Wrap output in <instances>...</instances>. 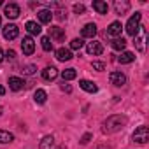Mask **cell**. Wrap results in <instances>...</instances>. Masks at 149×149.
Instances as JSON below:
<instances>
[{"label":"cell","mask_w":149,"mask_h":149,"mask_svg":"<svg viewBox=\"0 0 149 149\" xmlns=\"http://www.w3.org/2000/svg\"><path fill=\"white\" fill-rule=\"evenodd\" d=\"M58 77V70L54 68V67H46L44 70H42V79H46V81H54Z\"/></svg>","instance_id":"e0dca14e"},{"label":"cell","mask_w":149,"mask_h":149,"mask_svg":"<svg viewBox=\"0 0 149 149\" xmlns=\"http://www.w3.org/2000/svg\"><path fill=\"white\" fill-rule=\"evenodd\" d=\"M25 28H26V32L32 33V35H39V33L42 32V28H40V25H39L37 21H26Z\"/></svg>","instance_id":"ac0fdd59"},{"label":"cell","mask_w":149,"mask_h":149,"mask_svg":"<svg viewBox=\"0 0 149 149\" xmlns=\"http://www.w3.org/2000/svg\"><path fill=\"white\" fill-rule=\"evenodd\" d=\"M49 39H54L56 42H61V40H65V30L63 28H60V26H51L49 28Z\"/></svg>","instance_id":"7c38bea8"},{"label":"cell","mask_w":149,"mask_h":149,"mask_svg":"<svg viewBox=\"0 0 149 149\" xmlns=\"http://www.w3.org/2000/svg\"><path fill=\"white\" fill-rule=\"evenodd\" d=\"M0 26H2V19H0Z\"/></svg>","instance_id":"f35d334b"},{"label":"cell","mask_w":149,"mask_h":149,"mask_svg":"<svg viewBox=\"0 0 149 149\" xmlns=\"http://www.w3.org/2000/svg\"><path fill=\"white\" fill-rule=\"evenodd\" d=\"M83 39H74L72 42H70V49H74V51H77V49H81L83 47Z\"/></svg>","instance_id":"83f0119b"},{"label":"cell","mask_w":149,"mask_h":149,"mask_svg":"<svg viewBox=\"0 0 149 149\" xmlns=\"http://www.w3.org/2000/svg\"><path fill=\"white\" fill-rule=\"evenodd\" d=\"M139 32H140V35H139V33L135 35L133 44H135V47H137L140 53H144V51H146V39H147V32H146L142 26H140V30H139Z\"/></svg>","instance_id":"8992f818"},{"label":"cell","mask_w":149,"mask_h":149,"mask_svg":"<svg viewBox=\"0 0 149 149\" xmlns=\"http://www.w3.org/2000/svg\"><path fill=\"white\" fill-rule=\"evenodd\" d=\"M46 98H47V93H46L44 90H37V91L33 93V100H35L37 104H44Z\"/></svg>","instance_id":"484cf974"},{"label":"cell","mask_w":149,"mask_h":149,"mask_svg":"<svg viewBox=\"0 0 149 149\" xmlns=\"http://www.w3.org/2000/svg\"><path fill=\"white\" fill-rule=\"evenodd\" d=\"M2 60H4V51L0 49V61H2Z\"/></svg>","instance_id":"d590c367"},{"label":"cell","mask_w":149,"mask_h":149,"mask_svg":"<svg viewBox=\"0 0 149 149\" xmlns=\"http://www.w3.org/2000/svg\"><path fill=\"white\" fill-rule=\"evenodd\" d=\"M0 95H6V88L4 86H0Z\"/></svg>","instance_id":"e575fe53"},{"label":"cell","mask_w":149,"mask_h":149,"mask_svg":"<svg viewBox=\"0 0 149 149\" xmlns=\"http://www.w3.org/2000/svg\"><path fill=\"white\" fill-rule=\"evenodd\" d=\"M2 33H4V39H7V40H14V39L19 35V28H18L16 25L9 23V25H6V26L2 28Z\"/></svg>","instance_id":"277c9868"},{"label":"cell","mask_w":149,"mask_h":149,"mask_svg":"<svg viewBox=\"0 0 149 149\" xmlns=\"http://www.w3.org/2000/svg\"><path fill=\"white\" fill-rule=\"evenodd\" d=\"M91 67H93L95 70H98V72H102V70L105 68V65H104L102 61H93V63H91Z\"/></svg>","instance_id":"f1b7e54d"},{"label":"cell","mask_w":149,"mask_h":149,"mask_svg":"<svg viewBox=\"0 0 149 149\" xmlns=\"http://www.w3.org/2000/svg\"><path fill=\"white\" fill-rule=\"evenodd\" d=\"M23 72H25V74H28V76H32V74L35 72V67H33V65H28V67H26Z\"/></svg>","instance_id":"1f68e13d"},{"label":"cell","mask_w":149,"mask_h":149,"mask_svg":"<svg viewBox=\"0 0 149 149\" xmlns=\"http://www.w3.org/2000/svg\"><path fill=\"white\" fill-rule=\"evenodd\" d=\"M4 14L9 18V19H16L19 14H21V9L18 4H6L4 6Z\"/></svg>","instance_id":"5b68a950"},{"label":"cell","mask_w":149,"mask_h":149,"mask_svg":"<svg viewBox=\"0 0 149 149\" xmlns=\"http://www.w3.org/2000/svg\"><path fill=\"white\" fill-rule=\"evenodd\" d=\"M140 19H142L140 13H135V14L128 19V23H126V33H128V35L135 37V35L139 33V30H140Z\"/></svg>","instance_id":"7a4b0ae2"},{"label":"cell","mask_w":149,"mask_h":149,"mask_svg":"<svg viewBox=\"0 0 149 149\" xmlns=\"http://www.w3.org/2000/svg\"><path fill=\"white\" fill-rule=\"evenodd\" d=\"M2 6H4V2H2V0H0V7H2Z\"/></svg>","instance_id":"8d00e7d4"},{"label":"cell","mask_w":149,"mask_h":149,"mask_svg":"<svg viewBox=\"0 0 149 149\" xmlns=\"http://www.w3.org/2000/svg\"><path fill=\"white\" fill-rule=\"evenodd\" d=\"M54 56H56L58 61H68V60H72V51L65 49V47H60V49H56Z\"/></svg>","instance_id":"5bb4252c"},{"label":"cell","mask_w":149,"mask_h":149,"mask_svg":"<svg viewBox=\"0 0 149 149\" xmlns=\"http://www.w3.org/2000/svg\"><path fill=\"white\" fill-rule=\"evenodd\" d=\"M93 9L98 14H107L109 13V6H107V2H104V0H95V2H93Z\"/></svg>","instance_id":"ffe728a7"},{"label":"cell","mask_w":149,"mask_h":149,"mask_svg":"<svg viewBox=\"0 0 149 149\" xmlns=\"http://www.w3.org/2000/svg\"><path fill=\"white\" fill-rule=\"evenodd\" d=\"M132 139H133V142H137V144H147V140H149V130H147V126H139L135 132H133V135H132Z\"/></svg>","instance_id":"3957f363"},{"label":"cell","mask_w":149,"mask_h":149,"mask_svg":"<svg viewBox=\"0 0 149 149\" xmlns=\"http://www.w3.org/2000/svg\"><path fill=\"white\" fill-rule=\"evenodd\" d=\"M61 77H63V81H72L77 77V72H76V68H65L61 72Z\"/></svg>","instance_id":"7402d4cb"},{"label":"cell","mask_w":149,"mask_h":149,"mask_svg":"<svg viewBox=\"0 0 149 149\" xmlns=\"http://www.w3.org/2000/svg\"><path fill=\"white\" fill-rule=\"evenodd\" d=\"M53 11H49V9H42V11H39L37 13V18H39V21L40 23H44V25H47V23H51V19H53Z\"/></svg>","instance_id":"9a60e30c"},{"label":"cell","mask_w":149,"mask_h":149,"mask_svg":"<svg viewBox=\"0 0 149 149\" xmlns=\"http://www.w3.org/2000/svg\"><path fill=\"white\" fill-rule=\"evenodd\" d=\"M39 149H61V147H58V146H56V142H54L53 135H46V137L40 140Z\"/></svg>","instance_id":"8fae6325"},{"label":"cell","mask_w":149,"mask_h":149,"mask_svg":"<svg viewBox=\"0 0 149 149\" xmlns=\"http://www.w3.org/2000/svg\"><path fill=\"white\" fill-rule=\"evenodd\" d=\"M121 30H123V25H121L119 21H112V23L109 25V28H107V35L118 39V37L121 35Z\"/></svg>","instance_id":"30bf717a"},{"label":"cell","mask_w":149,"mask_h":149,"mask_svg":"<svg viewBox=\"0 0 149 149\" xmlns=\"http://www.w3.org/2000/svg\"><path fill=\"white\" fill-rule=\"evenodd\" d=\"M81 35L86 37V39H93V37L97 35V25H95V23H88V25H84L83 30H81Z\"/></svg>","instance_id":"4fadbf2b"},{"label":"cell","mask_w":149,"mask_h":149,"mask_svg":"<svg viewBox=\"0 0 149 149\" xmlns=\"http://www.w3.org/2000/svg\"><path fill=\"white\" fill-rule=\"evenodd\" d=\"M128 119L126 116H121V114H114V116H109L105 121H104V126H102V132L104 133H116L119 130H123L126 126Z\"/></svg>","instance_id":"6da1fadb"},{"label":"cell","mask_w":149,"mask_h":149,"mask_svg":"<svg viewBox=\"0 0 149 149\" xmlns=\"http://www.w3.org/2000/svg\"><path fill=\"white\" fill-rule=\"evenodd\" d=\"M14 140V135L11 132H6V130H0V144H9Z\"/></svg>","instance_id":"603a6c76"},{"label":"cell","mask_w":149,"mask_h":149,"mask_svg":"<svg viewBox=\"0 0 149 149\" xmlns=\"http://www.w3.org/2000/svg\"><path fill=\"white\" fill-rule=\"evenodd\" d=\"M40 42H42V49H44V51H51V49H53V42H51L49 37H42Z\"/></svg>","instance_id":"4316f807"},{"label":"cell","mask_w":149,"mask_h":149,"mask_svg":"<svg viewBox=\"0 0 149 149\" xmlns=\"http://www.w3.org/2000/svg\"><path fill=\"white\" fill-rule=\"evenodd\" d=\"M86 53H88V54H93V56L102 54V53H104V46H102V42H98V40H91V42H88V46H86Z\"/></svg>","instance_id":"ba28073f"},{"label":"cell","mask_w":149,"mask_h":149,"mask_svg":"<svg viewBox=\"0 0 149 149\" xmlns=\"http://www.w3.org/2000/svg\"><path fill=\"white\" fill-rule=\"evenodd\" d=\"M79 86H81L84 91H88V93H97V91H98V86H97L93 81H88V79H81V81H79Z\"/></svg>","instance_id":"2e32d148"},{"label":"cell","mask_w":149,"mask_h":149,"mask_svg":"<svg viewBox=\"0 0 149 149\" xmlns=\"http://www.w3.org/2000/svg\"><path fill=\"white\" fill-rule=\"evenodd\" d=\"M90 139H91V133H84V135H83V139H81V144H88V142H90Z\"/></svg>","instance_id":"d6a6232c"},{"label":"cell","mask_w":149,"mask_h":149,"mask_svg":"<svg viewBox=\"0 0 149 149\" xmlns=\"http://www.w3.org/2000/svg\"><path fill=\"white\" fill-rule=\"evenodd\" d=\"M111 46H112V49H116V51H123V49L126 47V40H125L123 37H121V39L118 37V39H114V40L111 42Z\"/></svg>","instance_id":"d4e9b609"},{"label":"cell","mask_w":149,"mask_h":149,"mask_svg":"<svg viewBox=\"0 0 149 149\" xmlns=\"http://www.w3.org/2000/svg\"><path fill=\"white\" fill-rule=\"evenodd\" d=\"M114 9H116L118 14H125L130 9V2H119V0H118V2L114 4Z\"/></svg>","instance_id":"cb8c5ba5"},{"label":"cell","mask_w":149,"mask_h":149,"mask_svg":"<svg viewBox=\"0 0 149 149\" xmlns=\"http://www.w3.org/2000/svg\"><path fill=\"white\" fill-rule=\"evenodd\" d=\"M135 60V54L132 53V51H123L119 56H118V61L121 63V65H126V63H132Z\"/></svg>","instance_id":"d6986e66"},{"label":"cell","mask_w":149,"mask_h":149,"mask_svg":"<svg viewBox=\"0 0 149 149\" xmlns=\"http://www.w3.org/2000/svg\"><path fill=\"white\" fill-rule=\"evenodd\" d=\"M4 58H7V60H14L16 58V51H13V49H9L6 54H4Z\"/></svg>","instance_id":"4dcf8cb0"},{"label":"cell","mask_w":149,"mask_h":149,"mask_svg":"<svg viewBox=\"0 0 149 149\" xmlns=\"http://www.w3.org/2000/svg\"><path fill=\"white\" fill-rule=\"evenodd\" d=\"M74 13H76V14H83L84 13V6L83 4H76V6H74Z\"/></svg>","instance_id":"f546056e"},{"label":"cell","mask_w":149,"mask_h":149,"mask_svg":"<svg viewBox=\"0 0 149 149\" xmlns=\"http://www.w3.org/2000/svg\"><path fill=\"white\" fill-rule=\"evenodd\" d=\"M109 79H111V84H114L116 88H121L126 84V76L123 72H111Z\"/></svg>","instance_id":"52a82bcc"},{"label":"cell","mask_w":149,"mask_h":149,"mask_svg":"<svg viewBox=\"0 0 149 149\" xmlns=\"http://www.w3.org/2000/svg\"><path fill=\"white\" fill-rule=\"evenodd\" d=\"M0 116H2V107H0Z\"/></svg>","instance_id":"74e56055"},{"label":"cell","mask_w":149,"mask_h":149,"mask_svg":"<svg viewBox=\"0 0 149 149\" xmlns=\"http://www.w3.org/2000/svg\"><path fill=\"white\" fill-rule=\"evenodd\" d=\"M23 84H25V81L21 77H9V88L13 91H19L23 88Z\"/></svg>","instance_id":"44dd1931"},{"label":"cell","mask_w":149,"mask_h":149,"mask_svg":"<svg viewBox=\"0 0 149 149\" xmlns=\"http://www.w3.org/2000/svg\"><path fill=\"white\" fill-rule=\"evenodd\" d=\"M21 49H23V53H25L26 56L33 54V51H35V42H33V39H32V37H23Z\"/></svg>","instance_id":"9c48e42d"},{"label":"cell","mask_w":149,"mask_h":149,"mask_svg":"<svg viewBox=\"0 0 149 149\" xmlns=\"http://www.w3.org/2000/svg\"><path fill=\"white\" fill-rule=\"evenodd\" d=\"M60 88H61L63 91H67V93H70V91H72V86H70V84H65V81H63V84H61Z\"/></svg>","instance_id":"836d02e7"}]
</instances>
